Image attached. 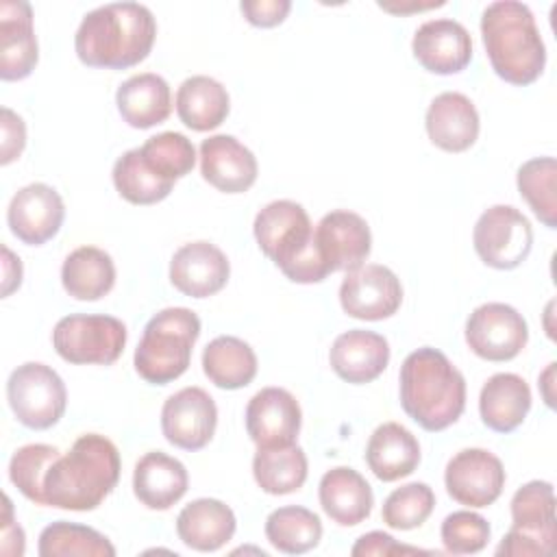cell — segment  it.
I'll return each mask as SVG.
<instances>
[{
    "instance_id": "37",
    "label": "cell",
    "mask_w": 557,
    "mask_h": 557,
    "mask_svg": "<svg viewBox=\"0 0 557 557\" xmlns=\"http://www.w3.org/2000/svg\"><path fill=\"white\" fill-rule=\"evenodd\" d=\"M518 191L529 202L535 218L548 226H557V161L553 157H535L524 161L516 174Z\"/></svg>"
},
{
    "instance_id": "3",
    "label": "cell",
    "mask_w": 557,
    "mask_h": 557,
    "mask_svg": "<svg viewBox=\"0 0 557 557\" xmlns=\"http://www.w3.org/2000/svg\"><path fill=\"white\" fill-rule=\"evenodd\" d=\"M400 405L424 431H444L466 409V379L442 350L418 348L400 366Z\"/></svg>"
},
{
    "instance_id": "33",
    "label": "cell",
    "mask_w": 557,
    "mask_h": 557,
    "mask_svg": "<svg viewBox=\"0 0 557 557\" xmlns=\"http://www.w3.org/2000/svg\"><path fill=\"white\" fill-rule=\"evenodd\" d=\"M307 455L298 444L257 448L252 457V476L257 485L272 496L300 490L307 481Z\"/></svg>"
},
{
    "instance_id": "2",
    "label": "cell",
    "mask_w": 557,
    "mask_h": 557,
    "mask_svg": "<svg viewBox=\"0 0 557 557\" xmlns=\"http://www.w3.org/2000/svg\"><path fill=\"white\" fill-rule=\"evenodd\" d=\"M120 450L98 433L81 435L44 476V505L70 511L96 509L120 481Z\"/></svg>"
},
{
    "instance_id": "34",
    "label": "cell",
    "mask_w": 557,
    "mask_h": 557,
    "mask_svg": "<svg viewBox=\"0 0 557 557\" xmlns=\"http://www.w3.org/2000/svg\"><path fill=\"white\" fill-rule=\"evenodd\" d=\"M265 537L281 553L302 555L320 544L322 522L307 507H278L265 518Z\"/></svg>"
},
{
    "instance_id": "36",
    "label": "cell",
    "mask_w": 557,
    "mask_h": 557,
    "mask_svg": "<svg viewBox=\"0 0 557 557\" xmlns=\"http://www.w3.org/2000/svg\"><path fill=\"white\" fill-rule=\"evenodd\" d=\"M37 553L41 557H113L115 548L100 531L91 527L57 520L41 531Z\"/></svg>"
},
{
    "instance_id": "10",
    "label": "cell",
    "mask_w": 557,
    "mask_h": 557,
    "mask_svg": "<svg viewBox=\"0 0 557 557\" xmlns=\"http://www.w3.org/2000/svg\"><path fill=\"white\" fill-rule=\"evenodd\" d=\"M472 244L481 261L494 270H513L531 252L533 228L527 215L511 205L485 209L472 231Z\"/></svg>"
},
{
    "instance_id": "28",
    "label": "cell",
    "mask_w": 557,
    "mask_h": 557,
    "mask_svg": "<svg viewBox=\"0 0 557 557\" xmlns=\"http://www.w3.org/2000/svg\"><path fill=\"white\" fill-rule=\"evenodd\" d=\"M122 120L133 128H152L172 113V94L163 76L144 72L126 78L115 91Z\"/></svg>"
},
{
    "instance_id": "30",
    "label": "cell",
    "mask_w": 557,
    "mask_h": 557,
    "mask_svg": "<svg viewBox=\"0 0 557 557\" xmlns=\"http://www.w3.org/2000/svg\"><path fill=\"white\" fill-rule=\"evenodd\" d=\"M231 109L228 91L211 76L196 74L176 89V113L181 122L198 133L218 128Z\"/></svg>"
},
{
    "instance_id": "41",
    "label": "cell",
    "mask_w": 557,
    "mask_h": 557,
    "mask_svg": "<svg viewBox=\"0 0 557 557\" xmlns=\"http://www.w3.org/2000/svg\"><path fill=\"white\" fill-rule=\"evenodd\" d=\"M440 533L448 553L472 555L485 548L490 540V524L483 516L461 509L444 518Z\"/></svg>"
},
{
    "instance_id": "16",
    "label": "cell",
    "mask_w": 557,
    "mask_h": 557,
    "mask_svg": "<svg viewBox=\"0 0 557 557\" xmlns=\"http://www.w3.org/2000/svg\"><path fill=\"white\" fill-rule=\"evenodd\" d=\"M300 422V405L283 387H263L246 405V431L257 448L296 444Z\"/></svg>"
},
{
    "instance_id": "9",
    "label": "cell",
    "mask_w": 557,
    "mask_h": 557,
    "mask_svg": "<svg viewBox=\"0 0 557 557\" xmlns=\"http://www.w3.org/2000/svg\"><path fill=\"white\" fill-rule=\"evenodd\" d=\"M7 400L17 422L28 429L44 431L63 418L67 389L63 379L50 366L26 361L9 376Z\"/></svg>"
},
{
    "instance_id": "19",
    "label": "cell",
    "mask_w": 557,
    "mask_h": 557,
    "mask_svg": "<svg viewBox=\"0 0 557 557\" xmlns=\"http://www.w3.org/2000/svg\"><path fill=\"white\" fill-rule=\"evenodd\" d=\"M231 276L226 255L211 242L183 244L170 261V283L185 296L209 298L218 294Z\"/></svg>"
},
{
    "instance_id": "4",
    "label": "cell",
    "mask_w": 557,
    "mask_h": 557,
    "mask_svg": "<svg viewBox=\"0 0 557 557\" xmlns=\"http://www.w3.org/2000/svg\"><path fill=\"white\" fill-rule=\"evenodd\" d=\"M481 35L496 76L511 85H531L546 65V48L531 9L516 0H496L481 15Z\"/></svg>"
},
{
    "instance_id": "13",
    "label": "cell",
    "mask_w": 557,
    "mask_h": 557,
    "mask_svg": "<svg viewBox=\"0 0 557 557\" xmlns=\"http://www.w3.org/2000/svg\"><path fill=\"white\" fill-rule=\"evenodd\" d=\"M444 483L453 500L481 509L500 496L505 468L500 459L485 448H463L446 463Z\"/></svg>"
},
{
    "instance_id": "18",
    "label": "cell",
    "mask_w": 557,
    "mask_h": 557,
    "mask_svg": "<svg viewBox=\"0 0 557 557\" xmlns=\"http://www.w3.org/2000/svg\"><path fill=\"white\" fill-rule=\"evenodd\" d=\"M411 50L424 70L448 76L472 61V37L461 22L437 17L418 26Z\"/></svg>"
},
{
    "instance_id": "44",
    "label": "cell",
    "mask_w": 557,
    "mask_h": 557,
    "mask_svg": "<svg viewBox=\"0 0 557 557\" xmlns=\"http://www.w3.org/2000/svg\"><path fill=\"white\" fill-rule=\"evenodd\" d=\"M355 557L357 555H381V557H389V555H403V553H424L420 548H411V546H403L398 544L392 535L383 533V531H370L366 535H361L357 540V544L350 550Z\"/></svg>"
},
{
    "instance_id": "46",
    "label": "cell",
    "mask_w": 557,
    "mask_h": 557,
    "mask_svg": "<svg viewBox=\"0 0 557 557\" xmlns=\"http://www.w3.org/2000/svg\"><path fill=\"white\" fill-rule=\"evenodd\" d=\"M2 298H7L22 283V261L7 246H2Z\"/></svg>"
},
{
    "instance_id": "45",
    "label": "cell",
    "mask_w": 557,
    "mask_h": 557,
    "mask_svg": "<svg viewBox=\"0 0 557 557\" xmlns=\"http://www.w3.org/2000/svg\"><path fill=\"white\" fill-rule=\"evenodd\" d=\"M0 553L7 557L24 555V531L13 520V505L11 498L4 496V513H2V533H0Z\"/></svg>"
},
{
    "instance_id": "27",
    "label": "cell",
    "mask_w": 557,
    "mask_h": 557,
    "mask_svg": "<svg viewBox=\"0 0 557 557\" xmlns=\"http://www.w3.org/2000/svg\"><path fill=\"white\" fill-rule=\"evenodd\" d=\"M366 463L379 481H398L409 476L420 463V444L416 435L398 422L376 426L366 446Z\"/></svg>"
},
{
    "instance_id": "47",
    "label": "cell",
    "mask_w": 557,
    "mask_h": 557,
    "mask_svg": "<svg viewBox=\"0 0 557 557\" xmlns=\"http://www.w3.org/2000/svg\"><path fill=\"white\" fill-rule=\"evenodd\" d=\"M553 379H555V361L548 363V368L540 374V389L544 396V403L553 409L555 407V394H553Z\"/></svg>"
},
{
    "instance_id": "31",
    "label": "cell",
    "mask_w": 557,
    "mask_h": 557,
    "mask_svg": "<svg viewBox=\"0 0 557 557\" xmlns=\"http://www.w3.org/2000/svg\"><path fill=\"white\" fill-rule=\"evenodd\" d=\"M63 289L76 300H100L115 285V265L109 252L96 246L72 250L61 265Z\"/></svg>"
},
{
    "instance_id": "7",
    "label": "cell",
    "mask_w": 557,
    "mask_h": 557,
    "mask_svg": "<svg viewBox=\"0 0 557 557\" xmlns=\"http://www.w3.org/2000/svg\"><path fill=\"white\" fill-rule=\"evenodd\" d=\"M511 529L496 548L507 557L550 555L557 537L555 490L548 481H529L511 498Z\"/></svg>"
},
{
    "instance_id": "29",
    "label": "cell",
    "mask_w": 557,
    "mask_h": 557,
    "mask_svg": "<svg viewBox=\"0 0 557 557\" xmlns=\"http://www.w3.org/2000/svg\"><path fill=\"white\" fill-rule=\"evenodd\" d=\"M531 409V389L513 372H498L485 381L479 396V413L487 429L496 433L516 431Z\"/></svg>"
},
{
    "instance_id": "14",
    "label": "cell",
    "mask_w": 557,
    "mask_h": 557,
    "mask_svg": "<svg viewBox=\"0 0 557 557\" xmlns=\"http://www.w3.org/2000/svg\"><path fill=\"white\" fill-rule=\"evenodd\" d=\"M218 424V407L202 387H183L161 409V431L170 444L183 450L205 448Z\"/></svg>"
},
{
    "instance_id": "11",
    "label": "cell",
    "mask_w": 557,
    "mask_h": 557,
    "mask_svg": "<svg viewBox=\"0 0 557 557\" xmlns=\"http://www.w3.org/2000/svg\"><path fill=\"white\" fill-rule=\"evenodd\" d=\"M529 326L522 313L505 302L479 305L466 322L470 350L485 361H509L522 352Z\"/></svg>"
},
{
    "instance_id": "12",
    "label": "cell",
    "mask_w": 557,
    "mask_h": 557,
    "mask_svg": "<svg viewBox=\"0 0 557 557\" xmlns=\"http://www.w3.org/2000/svg\"><path fill=\"white\" fill-rule=\"evenodd\" d=\"M400 302L403 285L387 265L363 263L348 270L339 285V305L357 320H385L398 311Z\"/></svg>"
},
{
    "instance_id": "15",
    "label": "cell",
    "mask_w": 557,
    "mask_h": 557,
    "mask_svg": "<svg viewBox=\"0 0 557 557\" xmlns=\"http://www.w3.org/2000/svg\"><path fill=\"white\" fill-rule=\"evenodd\" d=\"M65 218L59 191L46 183H30L11 198L7 222L11 233L26 246H41L52 239Z\"/></svg>"
},
{
    "instance_id": "17",
    "label": "cell",
    "mask_w": 557,
    "mask_h": 557,
    "mask_svg": "<svg viewBox=\"0 0 557 557\" xmlns=\"http://www.w3.org/2000/svg\"><path fill=\"white\" fill-rule=\"evenodd\" d=\"M318 250L331 272L355 270L363 265L372 250V235L368 222L346 209L326 213L313 228Z\"/></svg>"
},
{
    "instance_id": "40",
    "label": "cell",
    "mask_w": 557,
    "mask_h": 557,
    "mask_svg": "<svg viewBox=\"0 0 557 557\" xmlns=\"http://www.w3.org/2000/svg\"><path fill=\"white\" fill-rule=\"evenodd\" d=\"M435 507V494L426 483H407L396 487L383 503L381 518L389 529L409 531L426 522Z\"/></svg>"
},
{
    "instance_id": "22",
    "label": "cell",
    "mask_w": 557,
    "mask_h": 557,
    "mask_svg": "<svg viewBox=\"0 0 557 557\" xmlns=\"http://www.w3.org/2000/svg\"><path fill=\"white\" fill-rule=\"evenodd\" d=\"M329 361L339 379L352 385H363L379 379L387 368L389 344L374 331L350 329L335 337Z\"/></svg>"
},
{
    "instance_id": "5",
    "label": "cell",
    "mask_w": 557,
    "mask_h": 557,
    "mask_svg": "<svg viewBox=\"0 0 557 557\" xmlns=\"http://www.w3.org/2000/svg\"><path fill=\"white\" fill-rule=\"evenodd\" d=\"M255 239L261 252L294 283H320L326 268L313 235L311 220L294 200H272L255 218Z\"/></svg>"
},
{
    "instance_id": "23",
    "label": "cell",
    "mask_w": 557,
    "mask_h": 557,
    "mask_svg": "<svg viewBox=\"0 0 557 557\" xmlns=\"http://www.w3.org/2000/svg\"><path fill=\"white\" fill-rule=\"evenodd\" d=\"M429 139L446 152H463L479 137V113L472 100L459 91L435 96L426 109Z\"/></svg>"
},
{
    "instance_id": "42",
    "label": "cell",
    "mask_w": 557,
    "mask_h": 557,
    "mask_svg": "<svg viewBox=\"0 0 557 557\" xmlns=\"http://www.w3.org/2000/svg\"><path fill=\"white\" fill-rule=\"evenodd\" d=\"M292 9L289 0H244L239 4V11L244 17L259 28H272L281 24Z\"/></svg>"
},
{
    "instance_id": "8",
    "label": "cell",
    "mask_w": 557,
    "mask_h": 557,
    "mask_svg": "<svg viewBox=\"0 0 557 557\" xmlns=\"http://www.w3.org/2000/svg\"><path fill=\"white\" fill-rule=\"evenodd\" d=\"M52 346L67 363L111 366L126 346V326L104 313L65 315L54 324Z\"/></svg>"
},
{
    "instance_id": "32",
    "label": "cell",
    "mask_w": 557,
    "mask_h": 557,
    "mask_svg": "<svg viewBox=\"0 0 557 557\" xmlns=\"http://www.w3.org/2000/svg\"><path fill=\"white\" fill-rule=\"evenodd\" d=\"M202 370L222 389H239L257 376V355L239 337L220 335L205 346Z\"/></svg>"
},
{
    "instance_id": "6",
    "label": "cell",
    "mask_w": 557,
    "mask_h": 557,
    "mask_svg": "<svg viewBox=\"0 0 557 557\" xmlns=\"http://www.w3.org/2000/svg\"><path fill=\"white\" fill-rule=\"evenodd\" d=\"M200 335V318L187 307H168L154 313L144 326L135 348V370L152 385H168L178 379L191 361Z\"/></svg>"
},
{
    "instance_id": "24",
    "label": "cell",
    "mask_w": 557,
    "mask_h": 557,
    "mask_svg": "<svg viewBox=\"0 0 557 557\" xmlns=\"http://www.w3.org/2000/svg\"><path fill=\"white\" fill-rule=\"evenodd\" d=\"M189 485V474L185 466L161 453H146L133 472V492L141 505L154 511H165L178 503Z\"/></svg>"
},
{
    "instance_id": "38",
    "label": "cell",
    "mask_w": 557,
    "mask_h": 557,
    "mask_svg": "<svg viewBox=\"0 0 557 557\" xmlns=\"http://www.w3.org/2000/svg\"><path fill=\"white\" fill-rule=\"evenodd\" d=\"M141 157L146 163L161 176L176 181L194 170L196 163V148L191 139H187L183 133L165 131L159 135H152L146 139L144 146H139Z\"/></svg>"
},
{
    "instance_id": "43",
    "label": "cell",
    "mask_w": 557,
    "mask_h": 557,
    "mask_svg": "<svg viewBox=\"0 0 557 557\" xmlns=\"http://www.w3.org/2000/svg\"><path fill=\"white\" fill-rule=\"evenodd\" d=\"M2 152H0V163L9 165L11 161H15L24 146H26V124L24 120L11 111L9 107H2Z\"/></svg>"
},
{
    "instance_id": "39",
    "label": "cell",
    "mask_w": 557,
    "mask_h": 557,
    "mask_svg": "<svg viewBox=\"0 0 557 557\" xmlns=\"http://www.w3.org/2000/svg\"><path fill=\"white\" fill-rule=\"evenodd\" d=\"M59 455L61 450L50 444H26L17 448L9 461L11 483L28 500L44 505V476Z\"/></svg>"
},
{
    "instance_id": "1",
    "label": "cell",
    "mask_w": 557,
    "mask_h": 557,
    "mask_svg": "<svg viewBox=\"0 0 557 557\" xmlns=\"http://www.w3.org/2000/svg\"><path fill=\"white\" fill-rule=\"evenodd\" d=\"M157 22L139 2H111L89 11L74 35L81 63L104 70H126L141 63L154 44Z\"/></svg>"
},
{
    "instance_id": "20",
    "label": "cell",
    "mask_w": 557,
    "mask_h": 557,
    "mask_svg": "<svg viewBox=\"0 0 557 557\" xmlns=\"http://www.w3.org/2000/svg\"><path fill=\"white\" fill-rule=\"evenodd\" d=\"M202 178L224 194H242L257 181L255 154L233 135H211L200 144Z\"/></svg>"
},
{
    "instance_id": "25",
    "label": "cell",
    "mask_w": 557,
    "mask_h": 557,
    "mask_svg": "<svg viewBox=\"0 0 557 557\" xmlns=\"http://www.w3.org/2000/svg\"><path fill=\"white\" fill-rule=\"evenodd\" d=\"M318 496L324 513L339 527H355L363 522L374 505L370 483L348 466H337L324 472Z\"/></svg>"
},
{
    "instance_id": "21",
    "label": "cell",
    "mask_w": 557,
    "mask_h": 557,
    "mask_svg": "<svg viewBox=\"0 0 557 557\" xmlns=\"http://www.w3.org/2000/svg\"><path fill=\"white\" fill-rule=\"evenodd\" d=\"M39 59L33 9L24 0L0 2V78H26Z\"/></svg>"
},
{
    "instance_id": "26",
    "label": "cell",
    "mask_w": 557,
    "mask_h": 557,
    "mask_svg": "<svg viewBox=\"0 0 557 557\" xmlns=\"http://www.w3.org/2000/svg\"><path fill=\"white\" fill-rule=\"evenodd\" d=\"M237 529L233 509L218 498H196L176 518L178 540L200 553L222 548Z\"/></svg>"
},
{
    "instance_id": "35",
    "label": "cell",
    "mask_w": 557,
    "mask_h": 557,
    "mask_svg": "<svg viewBox=\"0 0 557 557\" xmlns=\"http://www.w3.org/2000/svg\"><path fill=\"white\" fill-rule=\"evenodd\" d=\"M113 185L131 205H154L170 196L174 181L157 174L141 157V150L131 148L113 163Z\"/></svg>"
}]
</instances>
